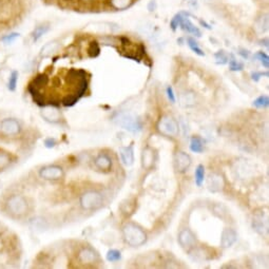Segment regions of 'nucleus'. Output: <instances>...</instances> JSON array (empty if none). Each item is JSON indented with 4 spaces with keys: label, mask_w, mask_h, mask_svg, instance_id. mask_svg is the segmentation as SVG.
Returning <instances> with one entry per match:
<instances>
[{
    "label": "nucleus",
    "mask_w": 269,
    "mask_h": 269,
    "mask_svg": "<svg viewBox=\"0 0 269 269\" xmlns=\"http://www.w3.org/2000/svg\"><path fill=\"white\" fill-rule=\"evenodd\" d=\"M30 204L25 195L20 193L4 194L0 203V210L9 219L20 220L27 216Z\"/></svg>",
    "instance_id": "nucleus-1"
},
{
    "label": "nucleus",
    "mask_w": 269,
    "mask_h": 269,
    "mask_svg": "<svg viewBox=\"0 0 269 269\" xmlns=\"http://www.w3.org/2000/svg\"><path fill=\"white\" fill-rule=\"evenodd\" d=\"M23 126L21 122L14 118H6L0 121V139L3 142L16 140L21 134Z\"/></svg>",
    "instance_id": "nucleus-2"
},
{
    "label": "nucleus",
    "mask_w": 269,
    "mask_h": 269,
    "mask_svg": "<svg viewBox=\"0 0 269 269\" xmlns=\"http://www.w3.org/2000/svg\"><path fill=\"white\" fill-rule=\"evenodd\" d=\"M123 238L125 241L132 247H137L143 245L146 242V234L143 231L142 228L136 226L134 224H128L123 227Z\"/></svg>",
    "instance_id": "nucleus-3"
},
{
    "label": "nucleus",
    "mask_w": 269,
    "mask_h": 269,
    "mask_svg": "<svg viewBox=\"0 0 269 269\" xmlns=\"http://www.w3.org/2000/svg\"><path fill=\"white\" fill-rule=\"evenodd\" d=\"M114 121L121 128L130 131V132H139L143 128L141 120L130 113H118L114 116Z\"/></svg>",
    "instance_id": "nucleus-4"
},
{
    "label": "nucleus",
    "mask_w": 269,
    "mask_h": 269,
    "mask_svg": "<svg viewBox=\"0 0 269 269\" xmlns=\"http://www.w3.org/2000/svg\"><path fill=\"white\" fill-rule=\"evenodd\" d=\"M101 204H103V196L97 192H86L81 198V206L86 210L98 208Z\"/></svg>",
    "instance_id": "nucleus-5"
},
{
    "label": "nucleus",
    "mask_w": 269,
    "mask_h": 269,
    "mask_svg": "<svg viewBox=\"0 0 269 269\" xmlns=\"http://www.w3.org/2000/svg\"><path fill=\"white\" fill-rule=\"evenodd\" d=\"M50 83V77L46 73H40L36 75L28 85V91L31 95L41 93L42 89Z\"/></svg>",
    "instance_id": "nucleus-6"
},
{
    "label": "nucleus",
    "mask_w": 269,
    "mask_h": 269,
    "mask_svg": "<svg viewBox=\"0 0 269 269\" xmlns=\"http://www.w3.org/2000/svg\"><path fill=\"white\" fill-rule=\"evenodd\" d=\"M39 177L46 180H58L63 177V169L57 165H48L39 170Z\"/></svg>",
    "instance_id": "nucleus-7"
},
{
    "label": "nucleus",
    "mask_w": 269,
    "mask_h": 269,
    "mask_svg": "<svg viewBox=\"0 0 269 269\" xmlns=\"http://www.w3.org/2000/svg\"><path fill=\"white\" fill-rule=\"evenodd\" d=\"M158 130L167 136H174L179 133V123L172 118H163L158 122Z\"/></svg>",
    "instance_id": "nucleus-8"
},
{
    "label": "nucleus",
    "mask_w": 269,
    "mask_h": 269,
    "mask_svg": "<svg viewBox=\"0 0 269 269\" xmlns=\"http://www.w3.org/2000/svg\"><path fill=\"white\" fill-rule=\"evenodd\" d=\"M15 163V156L11 152L0 148V172L9 170Z\"/></svg>",
    "instance_id": "nucleus-9"
},
{
    "label": "nucleus",
    "mask_w": 269,
    "mask_h": 269,
    "mask_svg": "<svg viewBox=\"0 0 269 269\" xmlns=\"http://www.w3.org/2000/svg\"><path fill=\"white\" fill-rule=\"evenodd\" d=\"M191 164V159L188 154L184 153V152H178L174 157V166L176 169L179 172H184L188 169V167Z\"/></svg>",
    "instance_id": "nucleus-10"
},
{
    "label": "nucleus",
    "mask_w": 269,
    "mask_h": 269,
    "mask_svg": "<svg viewBox=\"0 0 269 269\" xmlns=\"http://www.w3.org/2000/svg\"><path fill=\"white\" fill-rule=\"evenodd\" d=\"M179 28L181 29V30L187 32L188 34H192L194 37H202V32L200 29L198 27H195L193 24H192V21L190 20V18H189L188 16H185L183 21H181V24L179 26Z\"/></svg>",
    "instance_id": "nucleus-11"
},
{
    "label": "nucleus",
    "mask_w": 269,
    "mask_h": 269,
    "mask_svg": "<svg viewBox=\"0 0 269 269\" xmlns=\"http://www.w3.org/2000/svg\"><path fill=\"white\" fill-rule=\"evenodd\" d=\"M253 228L256 229L260 235H264L268 229L267 216L264 213H259L253 217Z\"/></svg>",
    "instance_id": "nucleus-12"
},
{
    "label": "nucleus",
    "mask_w": 269,
    "mask_h": 269,
    "mask_svg": "<svg viewBox=\"0 0 269 269\" xmlns=\"http://www.w3.org/2000/svg\"><path fill=\"white\" fill-rule=\"evenodd\" d=\"M78 260L83 264H93L98 260V254L91 248H86L79 252Z\"/></svg>",
    "instance_id": "nucleus-13"
},
{
    "label": "nucleus",
    "mask_w": 269,
    "mask_h": 269,
    "mask_svg": "<svg viewBox=\"0 0 269 269\" xmlns=\"http://www.w3.org/2000/svg\"><path fill=\"white\" fill-rule=\"evenodd\" d=\"M237 241V234L234 229L226 228L222 234V239H221V244L222 247L224 248H228V247H231Z\"/></svg>",
    "instance_id": "nucleus-14"
},
{
    "label": "nucleus",
    "mask_w": 269,
    "mask_h": 269,
    "mask_svg": "<svg viewBox=\"0 0 269 269\" xmlns=\"http://www.w3.org/2000/svg\"><path fill=\"white\" fill-rule=\"evenodd\" d=\"M135 0H107L109 8L114 11H125L132 6Z\"/></svg>",
    "instance_id": "nucleus-15"
},
{
    "label": "nucleus",
    "mask_w": 269,
    "mask_h": 269,
    "mask_svg": "<svg viewBox=\"0 0 269 269\" xmlns=\"http://www.w3.org/2000/svg\"><path fill=\"white\" fill-rule=\"evenodd\" d=\"M42 116L46 119V120L51 122H58L60 120V112L57 110L56 107L53 106H46L45 110L42 111Z\"/></svg>",
    "instance_id": "nucleus-16"
},
{
    "label": "nucleus",
    "mask_w": 269,
    "mask_h": 269,
    "mask_svg": "<svg viewBox=\"0 0 269 269\" xmlns=\"http://www.w3.org/2000/svg\"><path fill=\"white\" fill-rule=\"evenodd\" d=\"M121 161L126 166H131L134 163V150L133 145H130L129 147H121L120 149Z\"/></svg>",
    "instance_id": "nucleus-17"
},
{
    "label": "nucleus",
    "mask_w": 269,
    "mask_h": 269,
    "mask_svg": "<svg viewBox=\"0 0 269 269\" xmlns=\"http://www.w3.org/2000/svg\"><path fill=\"white\" fill-rule=\"evenodd\" d=\"M29 225H30V228L36 232H42L47 230L49 227L47 220H45L43 217H40V216L33 217V219H31L30 222H29Z\"/></svg>",
    "instance_id": "nucleus-18"
},
{
    "label": "nucleus",
    "mask_w": 269,
    "mask_h": 269,
    "mask_svg": "<svg viewBox=\"0 0 269 269\" xmlns=\"http://www.w3.org/2000/svg\"><path fill=\"white\" fill-rule=\"evenodd\" d=\"M50 29H51V27L47 23H42V24H40L38 26H36L34 28V30H33L32 34H31L33 41L34 42H37L42 37V36H45L50 31Z\"/></svg>",
    "instance_id": "nucleus-19"
},
{
    "label": "nucleus",
    "mask_w": 269,
    "mask_h": 269,
    "mask_svg": "<svg viewBox=\"0 0 269 269\" xmlns=\"http://www.w3.org/2000/svg\"><path fill=\"white\" fill-rule=\"evenodd\" d=\"M179 242L181 246L184 247H191L195 244V238L190 230L185 229L179 234Z\"/></svg>",
    "instance_id": "nucleus-20"
},
{
    "label": "nucleus",
    "mask_w": 269,
    "mask_h": 269,
    "mask_svg": "<svg viewBox=\"0 0 269 269\" xmlns=\"http://www.w3.org/2000/svg\"><path fill=\"white\" fill-rule=\"evenodd\" d=\"M60 49V43L57 41H51L48 42L47 45L43 46L40 50V56L42 57H49L51 55L55 54L56 52H58V50Z\"/></svg>",
    "instance_id": "nucleus-21"
},
{
    "label": "nucleus",
    "mask_w": 269,
    "mask_h": 269,
    "mask_svg": "<svg viewBox=\"0 0 269 269\" xmlns=\"http://www.w3.org/2000/svg\"><path fill=\"white\" fill-rule=\"evenodd\" d=\"M223 186H224V181H223L222 177L217 176V174H211V176L209 177L208 187H209L210 191H212V192L220 191L223 188Z\"/></svg>",
    "instance_id": "nucleus-22"
},
{
    "label": "nucleus",
    "mask_w": 269,
    "mask_h": 269,
    "mask_svg": "<svg viewBox=\"0 0 269 269\" xmlns=\"http://www.w3.org/2000/svg\"><path fill=\"white\" fill-rule=\"evenodd\" d=\"M254 28L259 33H265L268 30V14L263 13L257 17Z\"/></svg>",
    "instance_id": "nucleus-23"
},
{
    "label": "nucleus",
    "mask_w": 269,
    "mask_h": 269,
    "mask_svg": "<svg viewBox=\"0 0 269 269\" xmlns=\"http://www.w3.org/2000/svg\"><path fill=\"white\" fill-rule=\"evenodd\" d=\"M95 166L100 170L108 171V170L111 169L112 161H111V158L109 157L108 155L101 154V155L97 156V158L95 159Z\"/></svg>",
    "instance_id": "nucleus-24"
},
{
    "label": "nucleus",
    "mask_w": 269,
    "mask_h": 269,
    "mask_svg": "<svg viewBox=\"0 0 269 269\" xmlns=\"http://www.w3.org/2000/svg\"><path fill=\"white\" fill-rule=\"evenodd\" d=\"M185 16L190 17L191 14L188 13V12H185V11H181V12H179L178 14H176V15L173 16V18L170 21V28H171V30L173 32H176L178 29L179 28L181 21H183Z\"/></svg>",
    "instance_id": "nucleus-25"
},
{
    "label": "nucleus",
    "mask_w": 269,
    "mask_h": 269,
    "mask_svg": "<svg viewBox=\"0 0 269 269\" xmlns=\"http://www.w3.org/2000/svg\"><path fill=\"white\" fill-rule=\"evenodd\" d=\"M190 150L194 153H202L204 150V142L199 136H193L190 142Z\"/></svg>",
    "instance_id": "nucleus-26"
},
{
    "label": "nucleus",
    "mask_w": 269,
    "mask_h": 269,
    "mask_svg": "<svg viewBox=\"0 0 269 269\" xmlns=\"http://www.w3.org/2000/svg\"><path fill=\"white\" fill-rule=\"evenodd\" d=\"M228 62H229V70L230 71L238 72V71H243V69H244V63L238 61L234 54L229 55Z\"/></svg>",
    "instance_id": "nucleus-27"
},
{
    "label": "nucleus",
    "mask_w": 269,
    "mask_h": 269,
    "mask_svg": "<svg viewBox=\"0 0 269 269\" xmlns=\"http://www.w3.org/2000/svg\"><path fill=\"white\" fill-rule=\"evenodd\" d=\"M187 45L189 46V48H190L193 51L195 54H198L199 56H205V52L200 48L199 42L195 40L194 37H188L187 38Z\"/></svg>",
    "instance_id": "nucleus-28"
},
{
    "label": "nucleus",
    "mask_w": 269,
    "mask_h": 269,
    "mask_svg": "<svg viewBox=\"0 0 269 269\" xmlns=\"http://www.w3.org/2000/svg\"><path fill=\"white\" fill-rule=\"evenodd\" d=\"M18 78H19V73L18 71H12L10 77H9V82H8V89L11 92H14L16 90L17 83H18Z\"/></svg>",
    "instance_id": "nucleus-29"
},
{
    "label": "nucleus",
    "mask_w": 269,
    "mask_h": 269,
    "mask_svg": "<svg viewBox=\"0 0 269 269\" xmlns=\"http://www.w3.org/2000/svg\"><path fill=\"white\" fill-rule=\"evenodd\" d=\"M204 179H205V168L203 165H199L198 168L195 170V184L199 187L202 186V184L204 183Z\"/></svg>",
    "instance_id": "nucleus-30"
},
{
    "label": "nucleus",
    "mask_w": 269,
    "mask_h": 269,
    "mask_svg": "<svg viewBox=\"0 0 269 269\" xmlns=\"http://www.w3.org/2000/svg\"><path fill=\"white\" fill-rule=\"evenodd\" d=\"M20 37V34L17 33V32H10L9 34H6L4 36H2L1 37V40L4 45L6 46H9V45H12L13 42H15L18 38Z\"/></svg>",
    "instance_id": "nucleus-31"
},
{
    "label": "nucleus",
    "mask_w": 269,
    "mask_h": 269,
    "mask_svg": "<svg viewBox=\"0 0 269 269\" xmlns=\"http://www.w3.org/2000/svg\"><path fill=\"white\" fill-rule=\"evenodd\" d=\"M100 52V48L98 42L96 40H93L90 42L89 48H88V54L90 57H96L99 55Z\"/></svg>",
    "instance_id": "nucleus-32"
},
{
    "label": "nucleus",
    "mask_w": 269,
    "mask_h": 269,
    "mask_svg": "<svg viewBox=\"0 0 269 269\" xmlns=\"http://www.w3.org/2000/svg\"><path fill=\"white\" fill-rule=\"evenodd\" d=\"M254 58H257L258 60H260V62L265 69L269 68V57L265 52H263V51H260L257 54H254Z\"/></svg>",
    "instance_id": "nucleus-33"
},
{
    "label": "nucleus",
    "mask_w": 269,
    "mask_h": 269,
    "mask_svg": "<svg viewBox=\"0 0 269 269\" xmlns=\"http://www.w3.org/2000/svg\"><path fill=\"white\" fill-rule=\"evenodd\" d=\"M214 58H215V60H216L217 64H225V63L228 62L229 56L227 55L226 52H225V51L220 50L219 52H216L214 54Z\"/></svg>",
    "instance_id": "nucleus-34"
},
{
    "label": "nucleus",
    "mask_w": 269,
    "mask_h": 269,
    "mask_svg": "<svg viewBox=\"0 0 269 269\" xmlns=\"http://www.w3.org/2000/svg\"><path fill=\"white\" fill-rule=\"evenodd\" d=\"M252 105L257 108H267L269 106V98L267 95H262L254 100Z\"/></svg>",
    "instance_id": "nucleus-35"
},
{
    "label": "nucleus",
    "mask_w": 269,
    "mask_h": 269,
    "mask_svg": "<svg viewBox=\"0 0 269 269\" xmlns=\"http://www.w3.org/2000/svg\"><path fill=\"white\" fill-rule=\"evenodd\" d=\"M106 258L109 262H118L121 259V253L119 250L111 249V250H109L107 252V257Z\"/></svg>",
    "instance_id": "nucleus-36"
},
{
    "label": "nucleus",
    "mask_w": 269,
    "mask_h": 269,
    "mask_svg": "<svg viewBox=\"0 0 269 269\" xmlns=\"http://www.w3.org/2000/svg\"><path fill=\"white\" fill-rule=\"evenodd\" d=\"M263 76L268 77L269 76L268 72H257L256 71V72H252V73H251V79H252L253 82H256V83H258Z\"/></svg>",
    "instance_id": "nucleus-37"
},
{
    "label": "nucleus",
    "mask_w": 269,
    "mask_h": 269,
    "mask_svg": "<svg viewBox=\"0 0 269 269\" xmlns=\"http://www.w3.org/2000/svg\"><path fill=\"white\" fill-rule=\"evenodd\" d=\"M147 10L150 13L155 12L157 10V2H156V0H150V1L148 2V4H147Z\"/></svg>",
    "instance_id": "nucleus-38"
},
{
    "label": "nucleus",
    "mask_w": 269,
    "mask_h": 269,
    "mask_svg": "<svg viewBox=\"0 0 269 269\" xmlns=\"http://www.w3.org/2000/svg\"><path fill=\"white\" fill-rule=\"evenodd\" d=\"M239 54L242 58H244V60H249V57H250L249 51L246 50V49H243V48L239 49Z\"/></svg>",
    "instance_id": "nucleus-39"
},
{
    "label": "nucleus",
    "mask_w": 269,
    "mask_h": 269,
    "mask_svg": "<svg viewBox=\"0 0 269 269\" xmlns=\"http://www.w3.org/2000/svg\"><path fill=\"white\" fill-rule=\"evenodd\" d=\"M56 144H57L56 140L52 139V137H49V139H47L45 141V146L47 148H54L56 146Z\"/></svg>",
    "instance_id": "nucleus-40"
},
{
    "label": "nucleus",
    "mask_w": 269,
    "mask_h": 269,
    "mask_svg": "<svg viewBox=\"0 0 269 269\" xmlns=\"http://www.w3.org/2000/svg\"><path fill=\"white\" fill-rule=\"evenodd\" d=\"M166 91H167V96H168L171 103H176V96H174V93H173V90H172L171 87H168Z\"/></svg>",
    "instance_id": "nucleus-41"
},
{
    "label": "nucleus",
    "mask_w": 269,
    "mask_h": 269,
    "mask_svg": "<svg viewBox=\"0 0 269 269\" xmlns=\"http://www.w3.org/2000/svg\"><path fill=\"white\" fill-rule=\"evenodd\" d=\"M98 1V0H78V2L83 4V5H86V6H88V5H93L94 2H96Z\"/></svg>",
    "instance_id": "nucleus-42"
},
{
    "label": "nucleus",
    "mask_w": 269,
    "mask_h": 269,
    "mask_svg": "<svg viewBox=\"0 0 269 269\" xmlns=\"http://www.w3.org/2000/svg\"><path fill=\"white\" fill-rule=\"evenodd\" d=\"M200 25L203 27V28H205V29H207V30H211V27H210V25H208L207 23H206V21H204V20H200Z\"/></svg>",
    "instance_id": "nucleus-43"
},
{
    "label": "nucleus",
    "mask_w": 269,
    "mask_h": 269,
    "mask_svg": "<svg viewBox=\"0 0 269 269\" xmlns=\"http://www.w3.org/2000/svg\"><path fill=\"white\" fill-rule=\"evenodd\" d=\"M6 231H8V230H6V227L4 226L2 223H0V238H1L4 235V232H6Z\"/></svg>",
    "instance_id": "nucleus-44"
},
{
    "label": "nucleus",
    "mask_w": 269,
    "mask_h": 269,
    "mask_svg": "<svg viewBox=\"0 0 269 269\" xmlns=\"http://www.w3.org/2000/svg\"><path fill=\"white\" fill-rule=\"evenodd\" d=\"M202 1L204 3H206V4L212 5V4H215L217 1H219V0H202Z\"/></svg>",
    "instance_id": "nucleus-45"
},
{
    "label": "nucleus",
    "mask_w": 269,
    "mask_h": 269,
    "mask_svg": "<svg viewBox=\"0 0 269 269\" xmlns=\"http://www.w3.org/2000/svg\"><path fill=\"white\" fill-rule=\"evenodd\" d=\"M260 45L261 46H264V47H266V48H268V38H265V39H262V40H260Z\"/></svg>",
    "instance_id": "nucleus-46"
},
{
    "label": "nucleus",
    "mask_w": 269,
    "mask_h": 269,
    "mask_svg": "<svg viewBox=\"0 0 269 269\" xmlns=\"http://www.w3.org/2000/svg\"><path fill=\"white\" fill-rule=\"evenodd\" d=\"M60 1H62L65 3H76L78 2V0H60Z\"/></svg>",
    "instance_id": "nucleus-47"
},
{
    "label": "nucleus",
    "mask_w": 269,
    "mask_h": 269,
    "mask_svg": "<svg viewBox=\"0 0 269 269\" xmlns=\"http://www.w3.org/2000/svg\"><path fill=\"white\" fill-rule=\"evenodd\" d=\"M178 42L179 43L180 46H181V45H184V38H181V37L179 38V39H178Z\"/></svg>",
    "instance_id": "nucleus-48"
},
{
    "label": "nucleus",
    "mask_w": 269,
    "mask_h": 269,
    "mask_svg": "<svg viewBox=\"0 0 269 269\" xmlns=\"http://www.w3.org/2000/svg\"><path fill=\"white\" fill-rule=\"evenodd\" d=\"M2 1H3V0H0V10H1V5H2Z\"/></svg>",
    "instance_id": "nucleus-49"
},
{
    "label": "nucleus",
    "mask_w": 269,
    "mask_h": 269,
    "mask_svg": "<svg viewBox=\"0 0 269 269\" xmlns=\"http://www.w3.org/2000/svg\"><path fill=\"white\" fill-rule=\"evenodd\" d=\"M0 187H1V183H0Z\"/></svg>",
    "instance_id": "nucleus-50"
}]
</instances>
